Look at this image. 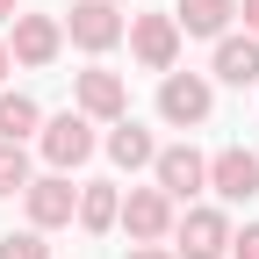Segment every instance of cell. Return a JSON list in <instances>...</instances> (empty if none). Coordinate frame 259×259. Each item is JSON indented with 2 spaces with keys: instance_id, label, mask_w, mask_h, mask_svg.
Returning a JSON list of instances; mask_svg holds the SVG:
<instances>
[{
  "instance_id": "cell-1",
  "label": "cell",
  "mask_w": 259,
  "mask_h": 259,
  "mask_svg": "<svg viewBox=\"0 0 259 259\" xmlns=\"http://www.w3.org/2000/svg\"><path fill=\"white\" fill-rule=\"evenodd\" d=\"M115 223L130 231V245H158V238L173 231V194H166V187H130Z\"/></svg>"
},
{
  "instance_id": "cell-2",
  "label": "cell",
  "mask_w": 259,
  "mask_h": 259,
  "mask_svg": "<svg viewBox=\"0 0 259 259\" xmlns=\"http://www.w3.org/2000/svg\"><path fill=\"white\" fill-rule=\"evenodd\" d=\"M44 158H51L58 173L87 166V158H94V115H79V108L51 115V122H44Z\"/></svg>"
},
{
  "instance_id": "cell-3",
  "label": "cell",
  "mask_w": 259,
  "mask_h": 259,
  "mask_svg": "<svg viewBox=\"0 0 259 259\" xmlns=\"http://www.w3.org/2000/svg\"><path fill=\"white\" fill-rule=\"evenodd\" d=\"M209 108H216V94H209V79L202 72H166L158 79V115L166 122H209Z\"/></svg>"
},
{
  "instance_id": "cell-4",
  "label": "cell",
  "mask_w": 259,
  "mask_h": 259,
  "mask_svg": "<svg viewBox=\"0 0 259 259\" xmlns=\"http://www.w3.org/2000/svg\"><path fill=\"white\" fill-rule=\"evenodd\" d=\"M173 259H223L231 252V223H223V209H187L173 223Z\"/></svg>"
},
{
  "instance_id": "cell-5",
  "label": "cell",
  "mask_w": 259,
  "mask_h": 259,
  "mask_svg": "<svg viewBox=\"0 0 259 259\" xmlns=\"http://www.w3.org/2000/svg\"><path fill=\"white\" fill-rule=\"evenodd\" d=\"M65 36H72L79 51H108V44H122V15H115V0H72Z\"/></svg>"
},
{
  "instance_id": "cell-6",
  "label": "cell",
  "mask_w": 259,
  "mask_h": 259,
  "mask_svg": "<svg viewBox=\"0 0 259 259\" xmlns=\"http://www.w3.org/2000/svg\"><path fill=\"white\" fill-rule=\"evenodd\" d=\"M22 202H29V223H36V231H58V223L79 216V187L65 180V173H51V180H29Z\"/></svg>"
},
{
  "instance_id": "cell-7",
  "label": "cell",
  "mask_w": 259,
  "mask_h": 259,
  "mask_svg": "<svg viewBox=\"0 0 259 259\" xmlns=\"http://www.w3.org/2000/svg\"><path fill=\"white\" fill-rule=\"evenodd\" d=\"M130 51H137V65H151V72H173L180 22H173V15H137V22H130Z\"/></svg>"
},
{
  "instance_id": "cell-8",
  "label": "cell",
  "mask_w": 259,
  "mask_h": 259,
  "mask_svg": "<svg viewBox=\"0 0 259 259\" xmlns=\"http://www.w3.org/2000/svg\"><path fill=\"white\" fill-rule=\"evenodd\" d=\"M209 187L223 194V202H252V194H259V151H245V144L216 151L209 158Z\"/></svg>"
},
{
  "instance_id": "cell-9",
  "label": "cell",
  "mask_w": 259,
  "mask_h": 259,
  "mask_svg": "<svg viewBox=\"0 0 259 259\" xmlns=\"http://www.w3.org/2000/svg\"><path fill=\"white\" fill-rule=\"evenodd\" d=\"M58 44H65V22H58V15H15V44H8V58H15V65H51Z\"/></svg>"
},
{
  "instance_id": "cell-10",
  "label": "cell",
  "mask_w": 259,
  "mask_h": 259,
  "mask_svg": "<svg viewBox=\"0 0 259 259\" xmlns=\"http://www.w3.org/2000/svg\"><path fill=\"white\" fill-rule=\"evenodd\" d=\"M151 166H158V187H166L173 202H187L194 187H209V158L194 151V144H173V151H158Z\"/></svg>"
},
{
  "instance_id": "cell-11",
  "label": "cell",
  "mask_w": 259,
  "mask_h": 259,
  "mask_svg": "<svg viewBox=\"0 0 259 259\" xmlns=\"http://www.w3.org/2000/svg\"><path fill=\"white\" fill-rule=\"evenodd\" d=\"M122 108H130V87L115 79V72H79V115H94V122H122Z\"/></svg>"
},
{
  "instance_id": "cell-12",
  "label": "cell",
  "mask_w": 259,
  "mask_h": 259,
  "mask_svg": "<svg viewBox=\"0 0 259 259\" xmlns=\"http://www.w3.org/2000/svg\"><path fill=\"white\" fill-rule=\"evenodd\" d=\"M216 79L252 87L259 79V36H216Z\"/></svg>"
},
{
  "instance_id": "cell-13",
  "label": "cell",
  "mask_w": 259,
  "mask_h": 259,
  "mask_svg": "<svg viewBox=\"0 0 259 259\" xmlns=\"http://www.w3.org/2000/svg\"><path fill=\"white\" fill-rule=\"evenodd\" d=\"M231 15H238V0H180V36H223L231 29Z\"/></svg>"
},
{
  "instance_id": "cell-14",
  "label": "cell",
  "mask_w": 259,
  "mask_h": 259,
  "mask_svg": "<svg viewBox=\"0 0 259 259\" xmlns=\"http://www.w3.org/2000/svg\"><path fill=\"white\" fill-rule=\"evenodd\" d=\"M108 158L137 173V166H151V158H158V144H151V130H144V122H130V115H122V122L108 130Z\"/></svg>"
},
{
  "instance_id": "cell-15",
  "label": "cell",
  "mask_w": 259,
  "mask_h": 259,
  "mask_svg": "<svg viewBox=\"0 0 259 259\" xmlns=\"http://www.w3.org/2000/svg\"><path fill=\"white\" fill-rule=\"evenodd\" d=\"M115 216H122L115 180H87V187H79V231H108Z\"/></svg>"
},
{
  "instance_id": "cell-16",
  "label": "cell",
  "mask_w": 259,
  "mask_h": 259,
  "mask_svg": "<svg viewBox=\"0 0 259 259\" xmlns=\"http://www.w3.org/2000/svg\"><path fill=\"white\" fill-rule=\"evenodd\" d=\"M29 130H44V108L29 94H0V144H22Z\"/></svg>"
},
{
  "instance_id": "cell-17",
  "label": "cell",
  "mask_w": 259,
  "mask_h": 259,
  "mask_svg": "<svg viewBox=\"0 0 259 259\" xmlns=\"http://www.w3.org/2000/svg\"><path fill=\"white\" fill-rule=\"evenodd\" d=\"M22 187H29V151L0 144V194H22Z\"/></svg>"
},
{
  "instance_id": "cell-18",
  "label": "cell",
  "mask_w": 259,
  "mask_h": 259,
  "mask_svg": "<svg viewBox=\"0 0 259 259\" xmlns=\"http://www.w3.org/2000/svg\"><path fill=\"white\" fill-rule=\"evenodd\" d=\"M0 259H51V245H44V231H8L0 238Z\"/></svg>"
},
{
  "instance_id": "cell-19",
  "label": "cell",
  "mask_w": 259,
  "mask_h": 259,
  "mask_svg": "<svg viewBox=\"0 0 259 259\" xmlns=\"http://www.w3.org/2000/svg\"><path fill=\"white\" fill-rule=\"evenodd\" d=\"M231 252H238V259H259V223H245V231H231Z\"/></svg>"
},
{
  "instance_id": "cell-20",
  "label": "cell",
  "mask_w": 259,
  "mask_h": 259,
  "mask_svg": "<svg viewBox=\"0 0 259 259\" xmlns=\"http://www.w3.org/2000/svg\"><path fill=\"white\" fill-rule=\"evenodd\" d=\"M238 15H245V36H259V0H238Z\"/></svg>"
},
{
  "instance_id": "cell-21",
  "label": "cell",
  "mask_w": 259,
  "mask_h": 259,
  "mask_svg": "<svg viewBox=\"0 0 259 259\" xmlns=\"http://www.w3.org/2000/svg\"><path fill=\"white\" fill-rule=\"evenodd\" d=\"M122 259H173V252H158V245H130Z\"/></svg>"
},
{
  "instance_id": "cell-22",
  "label": "cell",
  "mask_w": 259,
  "mask_h": 259,
  "mask_svg": "<svg viewBox=\"0 0 259 259\" xmlns=\"http://www.w3.org/2000/svg\"><path fill=\"white\" fill-rule=\"evenodd\" d=\"M8 65H15V58H8V44H0V79H8Z\"/></svg>"
},
{
  "instance_id": "cell-23",
  "label": "cell",
  "mask_w": 259,
  "mask_h": 259,
  "mask_svg": "<svg viewBox=\"0 0 259 259\" xmlns=\"http://www.w3.org/2000/svg\"><path fill=\"white\" fill-rule=\"evenodd\" d=\"M8 15H22V8H15V0H0V22H8Z\"/></svg>"
}]
</instances>
